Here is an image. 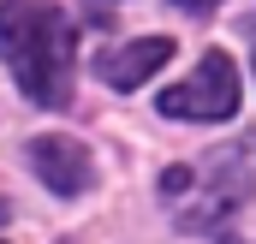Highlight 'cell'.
I'll return each mask as SVG.
<instances>
[{"instance_id":"1","label":"cell","mask_w":256,"mask_h":244,"mask_svg":"<svg viewBox=\"0 0 256 244\" xmlns=\"http://www.w3.org/2000/svg\"><path fill=\"white\" fill-rule=\"evenodd\" d=\"M0 54L12 66L18 90L42 108L72 102V60H78V30L54 0H6L0 6Z\"/></svg>"},{"instance_id":"2","label":"cell","mask_w":256,"mask_h":244,"mask_svg":"<svg viewBox=\"0 0 256 244\" xmlns=\"http://www.w3.org/2000/svg\"><path fill=\"white\" fill-rule=\"evenodd\" d=\"M161 114L167 120H232L238 114V66L232 54H202L191 78L179 90H161Z\"/></svg>"},{"instance_id":"3","label":"cell","mask_w":256,"mask_h":244,"mask_svg":"<svg viewBox=\"0 0 256 244\" xmlns=\"http://www.w3.org/2000/svg\"><path fill=\"white\" fill-rule=\"evenodd\" d=\"M30 161H36L42 184H54L60 196H78L90 184V149L78 137H36L30 143Z\"/></svg>"},{"instance_id":"4","label":"cell","mask_w":256,"mask_h":244,"mask_svg":"<svg viewBox=\"0 0 256 244\" xmlns=\"http://www.w3.org/2000/svg\"><path fill=\"white\" fill-rule=\"evenodd\" d=\"M173 60V42L167 36H143V42H126V48H114V54H102V84H114V90H137L149 72H161V66Z\"/></svg>"},{"instance_id":"5","label":"cell","mask_w":256,"mask_h":244,"mask_svg":"<svg viewBox=\"0 0 256 244\" xmlns=\"http://www.w3.org/2000/svg\"><path fill=\"white\" fill-rule=\"evenodd\" d=\"M173 6H185V12H214L220 0H173Z\"/></svg>"}]
</instances>
